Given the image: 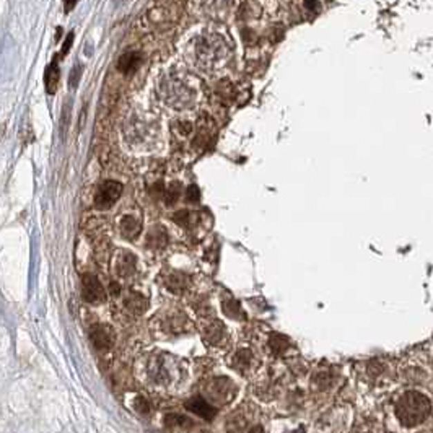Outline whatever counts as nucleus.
<instances>
[{
	"label": "nucleus",
	"mask_w": 433,
	"mask_h": 433,
	"mask_svg": "<svg viewBox=\"0 0 433 433\" xmlns=\"http://www.w3.org/2000/svg\"><path fill=\"white\" fill-rule=\"evenodd\" d=\"M153 102L160 111L173 117L194 116L205 102L204 85L184 62H168L155 70Z\"/></svg>",
	"instance_id": "obj_1"
},
{
	"label": "nucleus",
	"mask_w": 433,
	"mask_h": 433,
	"mask_svg": "<svg viewBox=\"0 0 433 433\" xmlns=\"http://www.w3.org/2000/svg\"><path fill=\"white\" fill-rule=\"evenodd\" d=\"M180 51L186 66L211 79L230 74L235 67V43L222 26L204 23L193 28L182 39Z\"/></svg>",
	"instance_id": "obj_2"
},
{
	"label": "nucleus",
	"mask_w": 433,
	"mask_h": 433,
	"mask_svg": "<svg viewBox=\"0 0 433 433\" xmlns=\"http://www.w3.org/2000/svg\"><path fill=\"white\" fill-rule=\"evenodd\" d=\"M122 148L134 157H155L168 145V126L158 108L134 103L119 124Z\"/></svg>",
	"instance_id": "obj_3"
},
{
	"label": "nucleus",
	"mask_w": 433,
	"mask_h": 433,
	"mask_svg": "<svg viewBox=\"0 0 433 433\" xmlns=\"http://www.w3.org/2000/svg\"><path fill=\"white\" fill-rule=\"evenodd\" d=\"M134 375L147 393L173 398L188 387L191 367L176 354L150 349L137 355Z\"/></svg>",
	"instance_id": "obj_4"
},
{
	"label": "nucleus",
	"mask_w": 433,
	"mask_h": 433,
	"mask_svg": "<svg viewBox=\"0 0 433 433\" xmlns=\"http://www.w3.org/2000/svg\"><path fill=\"white\" fill-rule=\"evenodd\" d=\"M165 259L166 262L158 273V284L168 295L173 298L189 300L198 291L205 290L200 287L199 276L195 273L199 262L188 251L173 248Z\"/></svg>",
	"instance_id": "obj_5"
},
{
	"label": "nucleus",
	"mask_w": 433,
	"mask_h": 433,
	"mask_svg": "<svg viewBox=\"0 0 433 433\" xmlns=\"http://www.w3.org/2000/svg\"><path fill=\"white\" fill-rule=\"evenodd\" d=\"M198 325L191 319L189 313L176 303L160 308L148 323V331L158 340H175L180 337L194 334Z\"/></svg>",
	"instance_id": "obj_6"
},
{
	"label": "nucleus",
	"mask_w": 433,
	"mask_h": 433,
	"mask_svg": "<svg viewBox=\"0 0 433 433\" xmlns=\"http://www.w3.org/2000/svg\"><path fill=\"white\" fill-rule=\"evenodd\" d=\"M262 349L256 342L243 339L233 344L227 354V363L241 378H254L262 370Z\"/></svg>",
	"instance_id": "obj_7"
},
{
	"label": "nucleus",
	"mask_w": 433,
	"mask_h": 433,
	"mask_svg": "<svg viewBox=\"0 0 433 433\" xmlns=\"http://www.w3.org/2000/svg\"><path fill=\"white\" fill-rule=\"evenodd\" d=\"M191 8L205 25L225 26L240 12V0H193Z\"/></svg>",
	"instance_id": "obj_8"
},
{
	"label": "nucleus",
	"mask_w": 433,
	"mask_h": 433,
	"mask_svg": "<svg viewBox=\"0 0 433 433\" xmlns=\"http://www.w3.org/2000/svg\"><path fill=\"white\" fill-rule=\"evenodd\" d=\"M195 325L204 345L212 354H228L233 347V336L225 323L217 316L195 319Z\"/></svg>",
	"instance_id": "obj_9"
},
{
	"label": "nucleus",
	"mask_w": 433,
	"mask_h": 433,
	"mask_svg": "<svg viewBox=\"0 0 433 433\" xmlns=\"http://www.w3.org/2000/svg\"><path fill=\"white\" fill-rule=\"evenodd\" d=\"M432 412V403L425 394L410 391L401 396L396 404V417L404 427H416L425 422Z\"/></svg>",
	"instance_id": "obj_10"
},
{
	"label": "nucleus",
	"mask_w": 433,
	"mask_h": 433,
	"mask_svg": "<svg viewBox=\"0 0 433 433\" xmlns=\"http://www.w3.org/2000/svg\"><path fill=\"white\" fill-rule=\"evenodd\" d=\"M109 269H111L113 279L127 287H134L140 280V273H142L139 256L124 248L113 251Z\"/></svg>",
	"instance_id": "obj_11"
},
{
	"label": "nucleus",
	"mask_w": 433,
	"mask_h": 433,
	"mask_svg": "<svg viewBox=\"0 0 433 433\" xmlns=\"http://www.w3.org/2000/svg\"><path fill=\"white\" fill-rule=\"evenodd\" d=\"M238 394V386L228 376H205L200 383V396L215 407H227Z\"/></svg>",
	"instance_id": "obj_12"
},
{
	"label": "nucleus",
	"mask_w": 433,
	"mask_h": 433,
	"mask_svg": "<svg viewBox=\"0 0 433 433\" xmlns=\"http://www.w3.org/2000/svg\"><path fill=\"white\" fill-rule=\"evenodd\" d=\"M119 308H117V318L124 323V326L131 325V323L137 321L139 318H142L145 313L148 311L150 307V298L145 295V291L135 289L134 287H127L122 291L121 298H117Z\"/></svg>",
	"instance_id": "obj_13"
},
{
	"label": "nucleus",
	"mask_w": 433,
	"mask_h": 433,
	"mask_svg": "<svg viewBox=\"0 0 433 433\" xmlns=\"http://www.w3.org/2000/svg\"><path fill=\"white\" fill-rule=\"evenodd\" d=\"M88 340L98 357H111L117 345V332L113 326L104 323H91L88 327Z\"/></svg>",
	"instance_id": "obj_14"
},
{
	"label": "nucleus",
	"mask_w": 433,
	"mask_h": 433,
	"mask_svg": "<svg viewBox=\"0 0 433 433\" xmlns=\"http://www.w3.org/2000/svg\"><path fill=\"white\" fill-rule=\"evenodd\" d=\"M170 238V230L163 223H153L144 235L142 246L145 253L152 254L155 258H165L173 249Z\"/></svg>",
	"instance_id": "obj_15"
},
{
	"label": "nucleus",
	"mask_w": 433,
	"mask_h": 433,
	"mask_svg": "<svg viewBox=\"0 0 433 433\" xmlns=\"http://www.w3.org/2000/svg\"><path fill=\"white\" fill-rule=\"evenodd\" d=\"M80 295L88 307H102L108 303L109 291L97 273L85 272L80 279Z\"/></svg>",
	"instance_id": "obj_16"
},
{
	"label": "nucleus",
	"mask_w": 433,
	"mask_h": 433,
	"mask_svg": "<svg viewBox=\"0 0 433 433\" xmlns=\"http://www.w3.org/2000/svg\"><path fill=\"white\" fill-rule=\"evenodd\" d=\"M259 409L253 404H241L225 418L223 430L225 433H246L251 427L256 425L254 418L258 417Z\"/></svg>",
	"instance_id": "obj_17"
},
{
	"label": "nucleus",
	"mask_w": 433,
	"mask_h": 433,
	"mask_svg": "<svg viewBox=\"0 0 433 433\" xmlns=\"http://www.w3.org/2000/svg\"><path fill=\"white\" fill-rule=\"evenodd\" d=\"M116 231L122 240L135 241L142 235V215L135 209H126L116 217Z\"/></svg>",
	"instance_id": "obj_18"
},
{
	"label": "nucleus",
	"mask_w": 433,
	"mask_h": 433,
	"mask_svg": "<svg viewBox=\"0 0 433 433\" xmlns=\"http://www.w3.org/2000/svg\"><path fill=\"white\" fill-rule=\"evenodd\" d=\"M124 186L119 181L106 180L98 186L97 191L93 194V205L98 211H109L116 205L117 200L122 195Z\"/></svg>",
	"instance_id": "obj_19"
},
{
	"label": "nucleus",
	"mask_w": 433,
	"mask_h": 433,
	"mask_svg": "<svg viewBox=\"0 0 433 433\" xmlns=\"http://www.w3.org/2000/svg\"><path fill=\"white\" fill-rule=\"evenodd\" d=\"M163 425L170 433H198L200 430V425L194 418L173 410L163 416Z\"/></svg>",
	"instance_id": "obj_20"
},
{
	"label": "nucleus",
	"mask_w": 433,
	"mask_h": 433,
	"mask_svg": "<svg viewBox=\"0 0 433 433\" xmlns=\"http://www.w3.org/2000/svg\"><path fill=\"white\" fill-rule=\"evenodd\" d=\"M184 407H186V410H188V412L194 414L195 417L202 418V421H205V422H212L218 414V409L215 407V405H212L207 399L202 398L200 394L191 396L189 399H186Z\"/></svg>",
	"instance_id": "obj_21"
},
{
	"label": "nucleus",
	"mask_w": 433,
	"mask_h": 433,
	"mask_svg": "<svg viewBox=\"0 0 433 433\" xmlns=\"http://www.w3.org/2000/svg\"><path fill=\"white\" fill-rule=\"evenodd\" d=\"M171 220L181 231L194 235L204 223V215L195 211H189V209H182V211L173 213Z\"/></svg>",
	"instance_id": "obj_22"
},
{
	"label": "nucleus",
	"mask_w": 433,
	"mask_h": 433,
	"mask_svg": "<svg viewBox=\"0 0 433 433\" xmlns=\"http://www.w3.org/2000/svg\"><path fill=\"white\" fill-rule=\"evenodd\" d=\"M129 409L134 410L137 416L150 417L155 412V396L150 393H131Z\"/></svg>",
	"instance_id": "obj_23"
},
{
	"label": "nucleus",
	"mask_w": 433,
	"mask_h": 433,
	"mask_svg": "<svg viewBox=\"0 0 433 433\" xmlns=\"http://www.w3.org/2000/svg\"><path fill=\"white\" fill-rule=\"evenodd\" d=\"M220 308H222V313L225 314L228 319H233V321H238V323L246 321V311H244L243 305H241L236 298H233L231 295H228V294L222 295Z\"/></svg>",
	"instance_id": "obj_24"
},
{
	"label": "nucleus",
	"mask_w": 433,
	"mask_h": 433,
	"mask_svg": "<svg viewBox=\"0 0 433 433\" xmlns=\"http://www.w3.org/2000/svg\"><path fill=\"white\" fill-rule=\"evenodd\" d=\"M198 262L207 272H209V267L212 269V272L215 271L217 262H218V243H217L215 240L205 241V243L200 246V253H199V261Z\"/></svg>",
	"instance_id": "obj_25"
},
{
	"label": "nucleus",
	"mask_w": 433,
	"mask_h": 433,
	"mask_svg": "<svg viewBox=\"0 0 433 433\" xmlns=\"http://www.w3.org/2000/svg\"><path fill=\"white\" fill-rule=\"evenodd\" d=\"M140 62H142V56H140V52H137V51L126 52V54H122V56L119 57V61H117V70L124 75H132L134 72H137V68L140 67Z\"/></svg>",
	"instance_id": "obj_26"
},
{
	"label": "nucleus",
	"mask_w": 433,
	"mask_h": 433,
	"mask_svg": "<svg viewBox=\"0 0 433 433\" xmlns=\"http://www.w3.org/2000/svg\"><path fill=\"white\" fill-rule=\"evenodd\" d=\"M59 77H61V72H59L57 62L52 61V64L48 68V72H46V88H48L49 93H56L59 80H61Z\"/></svg>",
	"instance_id": "obj_27"
},
{
	"label": "nucleus",
	"mask_w": 433,
	"mask_h": 433,
	"mask_svg": "<svg viewBox=\"0 0 433 433\" xmlns=\"http://www.w3.org/2000/svg\"><path fill=\"white\" fill-rule=\"evenodd\" d=\"M271 433H307V430L302 425H291L289 418H284L271 427Z\"/></svg>",
	"instance_id": "obj_28"
},
{
	"label": "nucleus",
	"mask_w": 433,
	"mask_h": 433,
	"mask_svg": "<svg viewBox=\"0 0 433 433\" xmlns=\"http://www.w3.org/2000/svg\"><path fill=\"white\" fill-rule=\"evenodd\" d=\"M186 199H188L189 202H195V200L199 199V191L195 186H189L188 193H186Z\"/></svg>",
	"instance_id": "obj_29"
},
{
	"label": "nucleus",
	"mask_w": 433,
	"mask_h": 433,
	"mask_svg": "<svg viewBox=\"0 0 433 433\" xmlns=\"http://www.w3.org/2000/svg\"><path fill=\"white\" fill-rule=\"evenodd\" d=\"M246 433H266V430H264V427L261 425V423H256V425L251 427Z\"/></svg>",
	"instance_id": "obj_30"
},
{
	"label": "nucleus",
	"mask_w": 433,
	"mask_h": 433,
	"mask_svg": "<svg viewBox=\"0 0 433 433\" xmlns=\"http://www.w3.org/2000/svg\"><path fill=\"white\" fill-rule=\"evenodd\" d=\"M72 38H74V35H72V33L67 36V43H66V46H64V48H62V54H67L68 48H70V44H72Z\"/></svg>",
	"instance_id": "obj_31"
},
{
	"label": "nucleus",
	"mask_w": 433,
	"mask_h": 433,
	"mask_svg": "<svg viewBox=\"0 0 433 433\" xmlns=\"http://www.w3.org/2000/svg\"><path fill=\"white\" fill-rule=\"evenodd\" d=\"M75 2H77V0H66V3H67V7H68V8H70L72 6H74Z\"/></svg>",
	"instance_id": "obj_32"
}]
</instances>
